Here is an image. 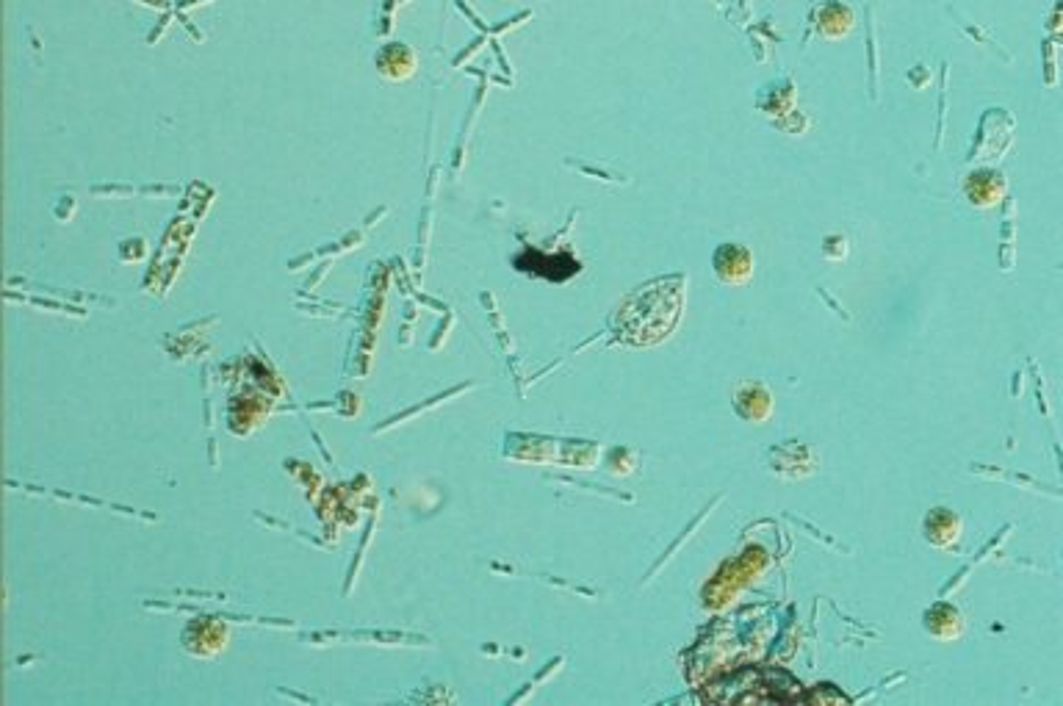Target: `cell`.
I'll return each instance as SVG.
<instances>
[{"label":"cell","instance_id":"cell-1","mask_svg":"<svg viewBox=\"0 0 1063 706\" xmlns=\"http://www.w3.org/2000/svg\"><path fill=\"white\" fill-rule=\"evenodd\" d=\"M681 286L684 280L681 277H668V280H654L648 286H640V291H634L629 300L634 305L645 308V319H637L632 327H626L623 338H629L632 344H657L662 338L670 336V330L679 322L681 311H659V305H665L670 300H679Z\"/></svg>","mask_w":1063,"mask_h":706},{"label":"cell","instance_id":"cell-2","mask_svg":"<svg viewBox=\"0 0 1063 706\" xmlns=\"http://www.w3.org/2000/svg\"><path fill=\"white\" fill-rule=\"evenodd\" d=\"M515 269L521 272H529V275L543 277V280H554V283H565L568 277L579 275V261H576L571 252H560V255H543L538 250H529L526 247L521 255H515Z\"/></svg>","mask_w":1063,"mask_h":706},{"label":"cell","instance_id":"cell-3","mask_svg":"<svg viewBox=\"0 0 1063 706\" xmlns=\"http://www.w3.org/2000/svg\"><path fill=\"white\" fill-rule=\"evenodd\" d=\"M712 266H715V275L720 277V283L726 286H748L753 280V272H756V261H753V252L745 247V244H720L712 255Z\"/></svg>","mask_w":1063,"mask_h":706},{"label":"cell","instance_id":"cell-4","mask_svg":"<svg viewBox=\"0 0 1063 706\" xmlns=\"http://www.w3.org/2000/svg\"><path fill=\"white\" fill-rule=\"evenodd\" d=\"M961 535H964V521L950 507H933L922 521V538L928 540L933 549H953L958 546Z\"/></svg>","mask_w":1063,"mask_h":706},{"label":"cell","instance_id":"cell-5","mask_svg":"<svg viewBox=\"0 0 1063 706\" xmlns=\"http://www.w3.org/2000/svg\"><path fill=\"white\" fill-rule=\"evenodd\" d=\"M922 629L931 637H936V640L950 643V640H958L967 632V621H964V612L958 610L956 604L936 601V604H931L928 610L922 612Z\"/></svg>","mask_w":1063,"mask_h":706},{"label":"cell","instance_id":"cell-6","mask_svg":"<svg viewBox=\"0 0 1063 706\" xmlns=\"http://www.w3.org/2000/svg\"><path fill=\"white\" fill-rule=\"evenodd\" d=\"M1005 192H1008V183H1005V178L997 169H978L964 183L967 200L972 205H978V208H992V205L1003 200Z\"/></svg>","mask_w":1063,"mask_h":706},{"label":"cell","instance_id":"cell-7","mask_svg":"<svg viewBox=\"0 0 1063 706\" xmlns=\"http://www.w3.org/2000/svg\"><path fill=\"white\" fill-rule=\"evenodd\" d=\"M734 407H737V413L745 421L762 424L773 413V394L762 383H745L734 394Z\"/></svg>","mask_w":1063,"mask_h":706},{"label":"cell","instance_id":"cell-8","mask_svg":"<svg viewBox=\"0 0 1063 706\" xmlns=\"http://www.w3.org/2000/svg\"><path fill=\"white\" fill-rule=\"evenodd\" d=\"M853 23H856L853 9L845 6V3H839V0H831V3H825V6L817 9V34L823 39L837 42V39L853 31Z\"/></svg>","mask_w":1063,"mask_h":706},{"label":"cell","instance_id":"cell-9","mask_svg":"<svg viewBox=\"0 0 1063 706\" xmlns=\"http://www.w3.org/2000/svg\"><path fill=\"white\" fill-rule=\"evenodd\" d=\"M377 70L383 72L385 78H391V81H405L416 72V53L407 45L391 42V45H385L377 53Z\"/></svg>","mask_w":1063,"mask_h":706}]
</instances>
